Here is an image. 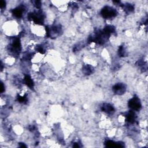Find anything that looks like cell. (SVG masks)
I'll use <instances>...</instances> for the list:
<instances>
[{"label": "cell", "mask_w": 148, "mask_h": 148, "mask_svg": "<svg viewBox=\"0 0 148 148\" xmlns=\"http://www.w3.org/2000/svg\"><path fill=\"white\" fill-rule=\"evenodd\" d=\"M101 15L105 19H111L115 17L117 14L116 10L110 7H104L101 12Z\"/></svg>", "instance_id": "cell-1"}, {"label": "cell", "mask_w": 148, "mask_h": 148, "mask_svg": "<svg viewBox=\"0 0 148 148\" xmlns=\"http://www.w3.org/2000/svg\"><path fill=\"white\" fill-rule=\"evenodd\" d=\"M128 106L134 111H139L141 108V103L138 97H134L129 101Z\"/></svg>", "instance_id": "cell-2"}, {"label": "cell", "mask_w": 148, "mask_h": 148, "mask_svg": "<svg viewBox=\"0 0 148 148\" xmlns=\"http://www.w3.org/2000/svg\"><path fill=\"white\" fill-rule=\"evenodd\" d=\"M29 18L37 24H42L44 20L43 15L42 12H37L30 14Z\"/></svg>", "instance_id": "cell-3"}, {"label": "cell", "mask_w": 148, "mask_h": 148, "mask_svg": "<svg viewBox=\"0 0 148 148\" xmlns=\"http://www.w3.org/2000/svg\"><path fill=\"white\" fill-rule=\"evenodd\" d=\"M126 90V86L123 84H118L113 87V92L118 95L123 94Z\"/></svg>", "instance_id": "cell-4"}, {"label": "cell", "mask_w": 148, "mask_h": 148, "mask_svg": "<svg viewBox=\"0 0 148 148\" xmlns=\"http://www.w3.org/2000/svg\"><path fill=\"white\" fill-rule=\"evenodd\" d=\"M24 7L23 6H20L18 8H14L12 11V14L17 18H20L22 17L23 13L24 12Z\"/></svg>", "instance_id": "cell-5"}, {"label": "cell", "mask_w": 148, "mask_h": 148, "mask_svg": "<svg viewBox=\"0 0 148 148\" xmlns=\"http://www.w3.org/2000/svg\"><path fill=\"white\" fill-rule=\"evenodd\" d=\"M102 110L108 114H113L114 113V109L112 105H111L109 104H104L103 105V107L101 108Z\"/></svg>", "instance_id": "cell-6"}, {"label": "cell", "mask_w": 148, "mask_h": 148, "mask_svg": "<svg viewBox=\"0 0 148 148\" xmlns=\"http://www.w3.org/2000/svg\"><path fill=\"white\" fill-rule=\"evenodd\" d=\"M126 120L130 123H133L135 122L136 119V114L133 111H130L127 113L126 116Z\"/></svg>", "instance_id": "cell-7"}, {"label": "cell", "mask_w": 148, "mask_h": 148, "mask_svg": "<svg viewBox=\"0 0 148 148\" xmlns=\"http://www.w3.org/2000/svg\"><path fill=\"white\" fill-rule=\"evenodd\" d=\"M24 79L25 84L27 85V86H28L30 88L33 87V86H34L33 80H32V79H31V78L30 76H28V75L26 76Z\"/></svg>", "instance_id": "cell-8"}, {"label": "cell", "mask_w": 148, "mask_h": 148, "mask_svg": "<svg viewBox=\"0 0 148 148\" xmlns=\"http://www.w3.org/2000/svg\"><path fill=\"white\" fill-rule=\"evenodd\" d=\"M93 70L94 68L92 66H91L90 65H86L84 67L83 72L86 75H90L93 72Z\"/></svg>", "instance_id": "cell-9"}, {"label": "cell", "mask_w": 148, "mask_h": 148, "mask_svg": "<svg viewBox=\"0 0 148 148\" xmlns=\"http://www.w3.org/2000/svg\"><path fill=\"white\" fill-rule=\"evenodd\" d=\"M124 10L127 12H131L134 10V7L131 4H126L124 5Z\"/></svg>", "instance_id": "cell-10"}, {"label": "cell", "mask_w": 148, "mask_h": 148, "mask_svg": "<svg viewBox=\"0 0 148 148\" xmlns=\"http://www.w3.org/2000/svg\"><path fill=\"white\" fill-rule=\"evenodd\" d=\"M35 5L37 8H40L41 7V2L40 1H36L35 2Z\"/></svg>", "instance_id": "cell-11"}, {"label": "cell", "mask_w": 148, "mask_h": 148, "mask_svg": "<svg viewBox=\"0 0 148 148\" xmlns=\"http://www.w3.org/2000/svg\"><path fill=\"white\" fill-rule=\"evenodd\" d=\"M5 1H3V0H1V1H0V7H1V9H3L5 7Z\"/></svg>", "instance_id": "cell-12"}]
</instances>
